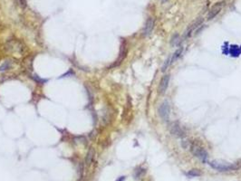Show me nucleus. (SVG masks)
<instances>
[{"label": "nucleus", "instance_id": "1", "mask_svg": "<svg viewBox=\"0 0 241 181\" xmlns=\"http://www.w3.org/2000/svg\"><path fill=\"white\" fill-rule=\"evenodd\" d=\"M209 165L211 168H213L219 171H228V170L236 168V166L230 164V163H228V162H225V161H222V160L210 161Z\"/></svg>", "mask_w": 241, "mask_h": 181}, {"label": "nucleus", "instance_id": "2", "mask_svg": "<svg viewBox=\"0 0 241 181\" xmlns=\"http://www.w3.org/2000/svg\"><path fill=\"white\" fill-rule=\"evenodd\" d=\"M191 152H192V154L196 158L199 159L200 160L204 161V162L208 159V152H207L202 147H200L199 145L194 144L191 146Z\"/></svg>", "mask_w": 241, "mask_h": 181}, {"label": "nucleus", "instance_id": "3", "mask_svg": "<svg viewBox=\"0 0 241 181\" xmlns=\"http://www.w3.org/2000/svg\"><path fill=\"white\" fill-rule=\"evenodd\" d=\"M170 103L167 101H163L162 103L160 105L159 107V115L160 118L163 120H168L170 118Z\"/></svg>", "mask_w": 241, "mask_h": 181}, {"label": "nucleus", "instance_id": "4", "mask_svg": "<svg viewBox=\"0 0 241 181\" xmlns=\"http://www.w3.org/2000/svg\"><path fill=\"white\" fill-rule=\"evenodd\" d=\"M170 133L174 137H176V138H182L185 135L184 130L177 122H173V123L170 124Z\"/></svg>", "mask_w": 241, "mask_h": 181}, {"label": "nucleus", "instance_id": "5", "mask_svg": "<svg viewBox=\"0 0 241 181\" xmlns=\"http://www.w3.org/2000/svg\"><path fill=\"white\" fill-rule=\"evenodd\" d=\"M222 7H223V2H218V3H216L214 6H212V7L210 8V10L208 14V20L213 19L221 11Z\"/></svg>", "mask_w": 241, "mask_h": 181}, {"label": "nucleus", "instance_id": "6", "mask_svg": "<svg viewBox=\"0 0 241 181\" xmlns=\"http://www.w3.org/2000/svg\"><path fill=\"white\" fill-rule=\"evenodd\" d=\"M169 82H170V75L169 74H166L161 78V80L160 82V84H159V88H158L159 93H160V94L164 93L167 90V88H168V86H169Z\"/></svg>", "mask_w": 241, "mask_h": 181}, {"label": "nucleus", "instance_id": "7", "mask_svg": "<svg viewBox=\"0 0 241 181\" xmlns=\"http://www.w3.org/2000/svg\"><path fill=\"white\" fill-rule=\"evenodd\" d=\"M154 24H155V22L153 20V18H151V17H150L148 20L146 21L145 26L143 27V30H142V34H143L144 36L151 35V33L152 32V30H153V28H154Z\"/></svg>", "mask_w": 241, "mask_h": 181}, {"label": "nucleus", "instance_id": "8", "mask_svg": "<svg viewBox=\"0 0 241 181\" xmlns=\"http://www.w3.org/2000/svg\"><path fill=\"white\" fill-rule=\"evenodd\" d=\"M202 22H203L202 18H198L192 24H189V26L188 27V29H187V31H186V36H190L191 34H192V32L194 30H196V29L198 28L201 24H202Z\"/></svg>", "mask_w": 241, "mask_h": 181}, {"label": "nucleus", "instance_id": "9", "mask_svg": "<svg viewBox=\"0 0 241 181\" xmlns=\"http://www.w3.org/2000/svg\"><path fill=\"white\" fill-rule=\"evenodd\" d=\"M94 154H95V151H94V149L93 148H90L89 150H88V153H87V156L85 158V163L87 166H90L92 161H93V159H94Z\"/></svg>", "mask_w": 241, "mask_h": 181}, {"label": "nucleus", "instance_id": "10", "mask_svg": "<svg viewBox=\"0 0 241 181\" xmlns=\"http://www.w3.org/2000/svg\"><path fill=\"white\" fill-rule=\"evenodd\" d=\"M182 50H183V48H180V49H178V50H177V51L173 53V55L171 56V63H174L175 60H177V59H178V58L180 56L181 53H182Z\"/></svg>", "mask_w": 241, "mask_h": 181}, {"label": "nucleus", "instance_id": "11", "mask_svg": "<svg viewBox=\"0 0 241 181\" xmlns=\"http://www.w3.org/2000/svg\"><path fill=\"white\" fill-rule=\"evenodd\" d=\"M188 175L189 177H199V176L202 175V173L199 169H191L188 172Z\"/></svg>", "mask_w": 241, "mask_h": 181}, {"label": "nucleus", "instance_id": "12", "mask_svg": "<svg viewBox=\"0 0 241 181\" xmlns=\"http://www.w3.org/2000/svg\"><path fill=\"white\" fill-rule=\"evenodd\" d=\"M10 67H11V62H10V61H6L1 66H0V72L8 70Z\"/></svg>", "mask_w": 241, "mask_h": 181}, {"label": "nucleus", "instance_id": "13", "mask_svg": "<svg viewBox=\"0 0 241 181\" xmlns=\"http://www.w3.org/2000/svg\"><path fill=\"white\" fill-rule=\"evenodd\" d=\"M144 173H145V169H141H141L136 170L135 173H134L135 178H140L142 175H144Z\"/></svg>", "mask_w": 241, "mask_h": 181}, {"label": "nucleus", "instance_id": "14", "mask_svg": "<svg viewBox=\"0 0 241 181\" xmlns=\"http://www.w3.org/2000/svg\"><path fill=\"white\" fill-rule=\"evenodd\" d=\"M124 180H125V177H124V176H122V177L119 178L116 181H124Z\"/></svg>", "mask_w": 241, "mask_h": 181}, {"label": "nucleus", "instance_id": "15", "mask_svg": "<svg viewBox=\"0 0 241 181\" xmlns=\"http://www.w3.org/2000/svg\"><path fill=\"white\" fill-rule=\"evenodd\" d=\"M160 1H161L162 3H165V2H167V1H168V0H160Z\"/></svg>", "mask_w": 241, "mask_h": 181}]
</instances>
